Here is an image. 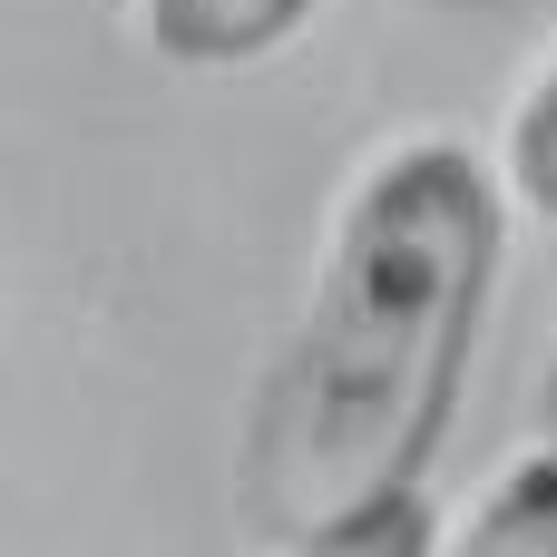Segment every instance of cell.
I'll use <instances>...</instances> for the list:
<instances>
[{
	"label": "cell",
	"mask_w": 557,
	"mask_h": 557,
	"mask_svg": "<svg viewBox=\"0 0 557 557\" xmlns=\"http://www.w3.org/2000/svg\"><path fill=\"white\" fill-rule=\"evenodd\" d=\"M499 255V176L450 127L392 137L343 186L235 450V529L255 548H431L421 480L450 441Z\"/></svg>",
	"instance_id": "obj_1"
},
{
	"label": "cell",
	"mask_w": 557,
	"mask_h": 557,
	"mask_svg": "<svg viewBox=\"0 0 557 557\" xmlns=\"http://www.w3.org/2000/svg\"><path fill=\"white\" fill-rule=\"evenodd\" d=\"M304 20L313 0H137V29L166 69H255Z\"/></svg>",
	"instance_id": "obj_2"
},
{
	"label": "cell",
	"mask_w": 557,
	"mask_h": 557,
	"mask_svg": "<svg viewBox=\"0 0 557 557\" xmlns=\"http://www.w3.org/2000/svg\"><path fill=\"white\" fill-rule=\"evenodd\" d=\"M441 539L460 557H557V441L548 431H539Z\"/></svg>",
	"instance_id": "obj_3"
},
{
	"label": "cell",
	"mask_w": 557,
	"mask_h": 557,
	"mask_svg": "<svg viewBox=\"0 0 557 557\" xmlns=\"http://www.w3.org/2000/svg\"><path fill=\"white\" fill-rule=\"evenodd\" d=\"M509 186L557 225V59L529 78V98H519V117H509Z\"/></svg>",
	"instance_id": "obj_4"
},
{
	"label": "cell",
	"mask_w": 557,
	"mask_h": 557,
	"mask_svg": "<svg viewBox=\"0 0 557 557\" xmlns=\"http://www.w3.org/2000/svg\"><path fill=\"white\" fill-rule=\"evenodd\" d=\"M539 431L557 441V343H548V372H539Z\"/></svg>",
	"instance_id": "obj_5"
}]
</instances>
